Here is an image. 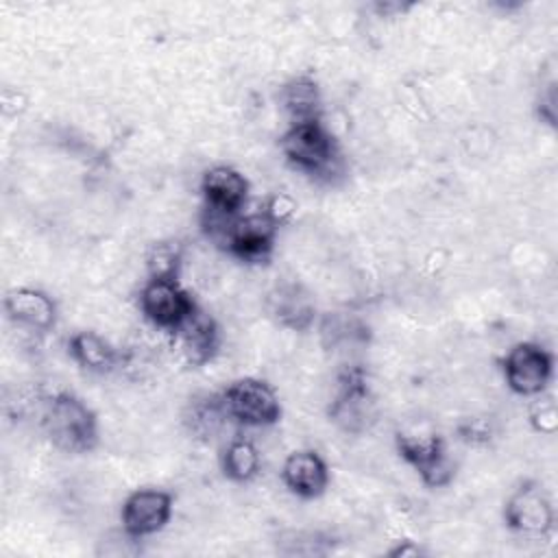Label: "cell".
<instances>
[{"label": "cell", "mask_w": 558, "mask_h": 558, "mask_svg": "<svg viewBox=\"0 0 558 558\" xmlns=\"http://www.w3.org/2000/svg\"><path fill=\"white\" fill-rule=\"evenodd\" d=\"M283 157L303 174L316 179H331L340 166V150L336 137L320 120L290 124L279 140Z\"/></svg>", "instance_id": "1"}, {"label": "cell", "mask_w": 558, "mask_h": 558, "mask_svg": "<svg viewBox=\"0 0 558 558\" xmlns=\"http://www.w3.org/2000/svg\"><path fill=\"white\" fill-rule=\"evenodd\" d=\"M50 442L68 453L92 451L98 442V421L92 408L70 392L54 395L44 412Z\"/></svg>", "instance_id": "2"}, {"label": "cell", "mask_w": 558, "mask_h": 558, "mask_svg": "<svg viewBox=\"0 0 558 558\" xmlns=\"http://www.w3.org/2000/svg\"><path fill=\"white\" fill-rule=\"evenodd\" d=\"M395 442H397L399 456L418 471L421 480L427 486L440 488L453 480L456 466L447 456L445 440L436 432L421 429V427L401 429L397 432Z\"/></svg>", "instance_id": "3"}, {"label": "cell", "mask_w": 558, "mask_h": 558, "mask_svg": "<svg viewBox=\"0 0 558 558\" xmlns=\"http://www.w3.org/2000/svg\"><path fill=\"white\" fill-rule=\"evenodd\" d=\"M220 401L229 418L248 427L272 425L281 416L277 392L270 388V384L255 377H242L229 384L222 390Z\"/></svg>", "instance_id": "4"}, {"label": "cell", "mask_w": 558, "mask_h": 558, "mask_svg": "<svg viewBox=\"0 0 558 558\" xmlns=\"http://www.w3.org/2000/svg\"><path fill=\"white\" fill-rule=\"evenodd\" d=\"M329 418L349 434H362L375 423L377 405L360 368L340 375L338 392L329 405Z\"/></svg>", "instance_id": "5"}, {"label": "cell", "mask_w": 558, "mask_h": 558, "mask_svg": "<svg viewBox=\"0 0 558 558\" xmlns=\"http://www.w3.org/2000/svg\"><path fill=\"white\" fill-rule=\"evenodd\" d=\"M554 375V357L536 342H517L504 357V377L512 392L538 397Z\"/></svg>", "instance_id": "6"}, {"label": "cell", "mask_w": 558, "mask_h": 558, "mask_svg": "<svg viewBox=\"0 0 558 558\" xmlns=\"http://www.w3.org/2000/svg\"><path fill=\"white\" fill-rule=\"evenodd\" d=\"M506 525L530 538H545L554 530V506L536 482H523L504 506Z\"/></svg>", "instance_id": "7"}, {"label": "cell", "mask_w": 558, "mask_h": 558, "mask_svg": "<svg viewBox=\"0 0 558 558\" xmlns=\"http://www.w3.org/2000/svg\"><path fill=\"white\" fill-rule=\"evenodd\" d=\"M196 307L194 299L177 279H148L140 292V310L155 327L177 331Z\"/></svg>", "instance_id": "8"}, {"label": "cell", "mask_w": 558, "mask_h": 558, "mask_svg": "<svg viewBox=\"0 0 558 558\" xmlns=\"http://www.w3.org/2000/svg\"><path fill=\"white\" fill-rule=\"evenodd\" d=\"M277 233L279 222L266 209L244 214L233 220L225 248L242 262L259 264L270 257Z\"/></svg>", "instance_id": "9"}, {"label": "cell", "mask_w": 558, "mask_h": 558, "mask_svg": "<svg viewBox=\"0 0 558 558\" xmlns=\"http://www.w3.org/2000/svg\"><path fill=\"white\" fill-rule=\"evenodd\" d=\"M172 514V495L159 488H140L122 504V530L129 538H144L166 527Z\"/></svg>", "instance_id": "10"}, {"label": "cell", "mask_w": 558, "mask_h": 558, "mask_svg": "<svg viewBox=\"0 0 558 558\" xmlns=\"http://www.w3.org/2000/svg\"><path fill=\"white\" fill-rule=\"evenodd\" d=\"M201 192L205 207L238 216L248 198V181L235 168L214 166L203 174Z\"/></svg>", "instance_id": "11"}, {"label": "cell", "mask_w": 558, "mask_h": 558, "mask_svg": "<svg viewBox=\"0 0 558 558\" xmlns=\"http://www.w3.org/2000/svg\"><path fill=\"white\" fill-rule=\"evenodd\" d=\"M7 316L33 331H50L57 323V303L44 290L13 288L4 296Z\"/></svg>", "instance_id": "12"}, {"label": "cell", "mask_w": 558, "mask_h": 558, "mask_svg": "<svg viewBox=\"0 0 558 558\" xmlns=\"http://www.w3.org/2000/svg\"><path fill=\"white\" fill-rule=\"evenodd\" d=\"M174 336L179 338V347H181L183 357L192 366L207 364L216 355L218 342H220V333H218L216 320L205 310H201L198 305L179 325Z\"/></svg>", "instance_id": "13"}, {"label": "cell", "mask_w": 558, "mask_h": 558, "mask_svg": "<svg viewBox=\"0 0 558 558\" xmlns=\"http://www.w3.org/2000/svg\"><path fill=\"white\" fill-rule=\"evenodd\" d=\"M281 477H283V484L294 495L303 499H314L325 493L329 484V469L316 451L301 449L286 458L281 466Z\"/></svg>", "instance_id": "14"}, {"label": "cell", "mask_w": 558, "mask_h": 558, "mask_svg": "<svg viewBox=\"0 0 558 558\" xmlns=\"http://www.w3.org/2000/svg\"><path fill=\"white\" fill-rule=\"evenodd\" d=\"M270 316L288 329L305 331L314 325L316 305L310 292L299 283H281L268 294Z\"/></svg>", "instance_id": "15"}, {"label": "cell", "mask_w": 558, "mask_h": 558, "mask_svg": "<svg viewBox=\"0 0 558 558\" xmlns=\"http://www.w3.org/2000/svg\"><path fill=\"white\" fill-rule=\"evenodd\" d=\"M279 102L292 124L320 120V113H323L320 89H318V83L310 76H296L288 81L279 89Z\"/></svg>", "instance_id": "16"}, {"label": "cell", "mask_w": 558, "mask_h": 558, "mask_svg": "<svg viewBox=\"0 0 558 558\" xmlns=\"http://www.w3.org/2000/svg\"><path fill=\"white\" fill-rule=\"evenodd\" d=\"M70 355L89 373H109L118 364L116 349L94 331H78L68 342Z\"/></svg>", "instance_id": "17"}, {"label": "cell", "mask_w": 558, "mask_h": 558, "mask_svg": "<svg viewBox=\"0 0 558 558\" xmlns=\"http://www.w3.org/2000/svg\"><path fill=\"white\" fill-rule=\"evenodd\" d=\"M222 473L238 484L251 482L259 473V451L246 438H235L225 447L222 453Z\"/></svg>", "instance_id": "18"}, {"label": "cell", "mask_w": 558, "mask_h": 558, "mask_svg": "<svg viewBox=\"0 0 558 558\" xmlns=\"http://www.w3.org/2000/svg\"><path fill=\"white\" fill-rule=\"evenodd\" d=\"M183 248L174 240L157 242L146 253V270L150 279H179Z\"/></svg>", "instance_id": "19"}, {"label": "cell", "mask_w": 558, "mask_h": 558, "mask_svg": "<svg viewBox=\"0 0 558 558\" xmlns=\"http://www.w3.org/2000/svg\"><path fill=\"white\" fill-rule=\"evenodd\" d=\"M530 423L541 434H554L558 427V408L551 397L538 399L530 410Z\"/></svg>", "instance_id": "20"}, {"label": "cell", "mask_w": 558, "mask_h": 558, "mask_svg": "<svg viewBox=\"0 0 558 558\" xmlns=\"http://www.w3.org/2000/svg\"><path fill=\"white\" fill-rule=\"evenodd\" d=\"M264 209L281 225V222L294 211V205H292V201L286 198V196H272V198L266 203Z\"/></svg>", "instance_id": "21"}, {"label": "cell", "mask_w": 558, "mask_h": 558, "mask_svg": "<svg viewBox=\"0 0 558 558\" xmlns=\"http://www.w3.org/2000/svg\"><path fill=\"white\" fill-rule=\"evenodd\" d=\"M390 556H418L421 549L416 545H412V541H403V545H397L395 549L388 551Z\"/></svg>", "instance_id": "22"}]
</instances>
